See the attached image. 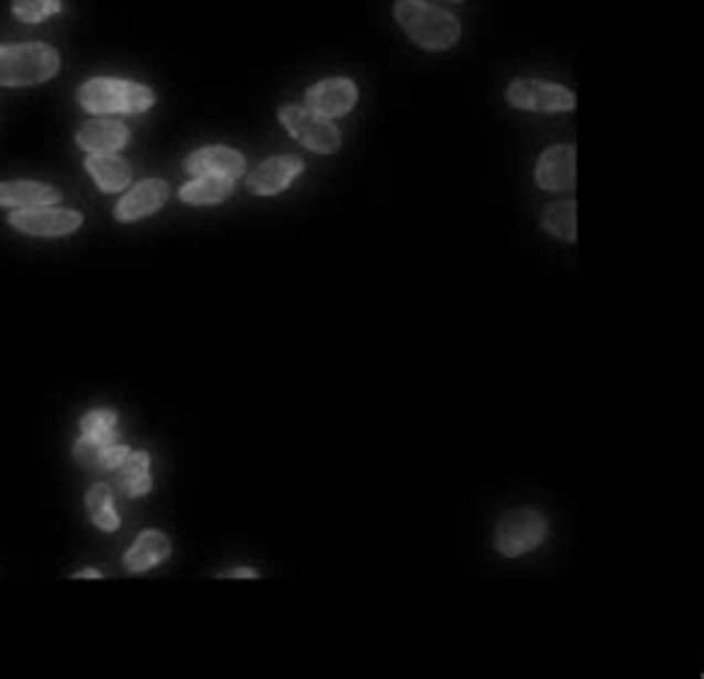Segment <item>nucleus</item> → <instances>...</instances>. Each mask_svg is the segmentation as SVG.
I'll return each instance as SVG.
<instances>
[{"label": "nucleus", "mask_w": 704, "mask_h": 679, "mask_svg": "<svg viewBox=\"0 0 704 679\" xmlns=\"http://www.w3.org/2000/svg\"><path fill=\"white\" fill-rule=\"evenodd\" d=\"M392 15L404 30V36L425 51H446L461 39V24L455 15L425 0H396Z\"/></svg>", "instance_id": "1"}, {"label": "nucleus", "mask_w": 704, "mask_h": 679, "mask_svg": "<svg viewBox=\"0 0 704 679\" xmlns=\"http://www.w3.org/2000/svg\"><path fill=\"white\" fill-rule=\"evenodd\" d=\"M77 104L86 114H144L155 104V93L149 86L119 81V77H93L77 89Z\"/></svg>", "instance_id": "2"}, {"label": "nucleus", "mask_w": 704, "mask_h": 679, "mask_svg": "<svg viewBox=\"0 0 704 679\" xmlns=\"http://www.w3.org/2000/svg\"><path fill=\"white\" fill-rule=\"evenodd\" d=\"M60 72V54L45 42L0 45V86H36Z\"/></svg>", "instance_id": "3"}, {"label": "nucleus", "mask_w": 704, "mask_h": 679, "mask_svg": "<svg viewBox=\"0 0 704 679\" xmlns=\"http://www.w3.org/2000/svg\"><path fill=\"white\" fill-rule=\"evenodd\" d=\"M547 538V519L538 513V510L521 508V510H508L500 526H496L494 543L500 549V555L505 558H517L533 552L542 540Z\"/></svg>", "instance_id": "4"}, {"label": "nucleus", "mask_w": 704, "mask_h": 679, "mask_svg": "<svg viewBox=\"0 0 704 679\" xmlns=\"http://www.w3.org/2000/svg\"><path fill=\"white\" fill-rule=\"evenodd\" d=\"M280 123L286 125V131L295 137L301 146H306L309 151H318V155H334L339 146H343V134L330 119L306 110V107H280Z\"/></svg>", "instance_id": "5"}, {"label": "nucleus", "mask_w": 704, "mask_h": 679, "mask_svg": "<svg viewBox=\"0 0 704 679\" xmlns=\"http://www.w3.org/2000/svg\"><path fill=\"white\" fill-rule=\"evenodd\" d=\"M505 98L517 110H529V114H565L577 107L571 89L559 84H547V81H535V77H521L512 81L505 89Z\"/></svg>", "instance_id": "6"}, {"label": "nucleus", "mask_w": 704, "mask_h": 679, "mask_svg": "<svg viewBox=\"0 0 704 679\" xmlns=\"http://www.w3.org/2000/svg\"><path fill=\"white\" fill-rule=\"evenodd\" d=\"M84 223V218L77 211H66V208H21L10 218V226L33 237H63L77 232Z\"/></svg>", "instance_id": "7"}, {"label": "nucleus", "mask_w": 704, "mask_h": 679, "mask_svg": "<svg viewBox=\"0 0 704 679\" xmlns=\"http://www.w3.org/2000/svg\"><path fill=\"white\" fill-rule=\"evenodd\" d=\"M357 95L360 93L351 77H327L306 89V110H313L324 119H336V116L351 114Z\"/></svg>", "instance_id": "8"}, {"label": "nucleus", "mask_w": 704, "mask_h": 679, "mask_svg": "<svg viewBox=\"0 0 704 679\" xmlns=\"http://www.w3.org/2000/svg\"><path fill=\"white\" fill-rule=\"evenodd\" d=\"M535 181H538V188L550 190V193L574 190V184H577V149L561 142V146L544 151L538 158V167H535Z\"/></svg>", "instance_id": "9"}, {"label": "nucleus", "mask_w": 704, "mask_h": 679, "mask_svg": "<svg viewBox=\"0 0 704 679\" xmlns=\"http://www.w3.org/2000/svg\"><path fill=\"white\" fill-rule=\"evenodd\" d=\"M304 172V161L295 155H276L248 176V188L256 197H276Z\"/></svg>", "instance_id": "10"}, {"label": "nucleus", "mask_w": 704, "mask_h": 679, "mask_svg": "<svg viewBox=\"0 0 704 679\" xmlns=\"http://www.w3.org/2000/svg\"><path fill=\"white\" fill-rule=\"evenodd\" d=\"M167 181L164 179H146L140 181L137 188H132V193H125L116 205V220L119 223H134V220H144L149 214H155L158 208L167 202Z\"/></svg>", "instance_id": "11"}, {"label": "nucleus", "mask_w": 704, "mask_h": 679, "mask_svg": "<svg viewBox=\"0 0 704 679\" xmlns=\"http://www.w3.org/2000/svg\"><path fill=\"white\" fill-rule=\"evenodd\" d=\"M185 170L191 176H223V179H239L244 172V155L227 146H209V149L193 151L185 161Z\"/></svg>", "instance_id": "12"}, {"label": "nucleus", "mask_w": 704, "mask_h": 679, "mask_svg": "<svg viewBox=\"0 0 704 679\" xmlns=\"http://www.w3.org/2000/svg\"><path fill=\"white\" fill-rule=\"evenodd\" d=\"M132 448L116 443H98L93 436H84L75 443V460L86 473H116Z\"/></svg>", "instance_id": "13"}, {"label": "nucleus", "mask_w": 704, "mask_h": 679, "mask_svg": "<svg viewBox=\"0 0 704 679\" xmlns=\"http://www.w3.org/2000/svg\"><path fill=\"white\" fill-rule=\"evenodd\" d=\"M86 172L105 193H119L132 184V163L123 161L116 151H93L86 155Z\"/></svg>", "instance_id": "14"}, {"label": "nucleus", "mask_w": 704, "mask_h": 679, "mask_svg": "<svg viewBox=\"0 0 704 679\" xmlns=\"http://www.w3.org/2000/svg\"><path fill=\"white\" fill-rule=\"evenodd\" d=\"M132 131L116 119H90L77 128V146L93 155V151H119L128 142Z\"/></svg>", "instance_id": "15"}, {"label": "nucleus", "mask_w": 704, "mask_h": 679, "mask_svg": "<svg viewBox=\"0 0 704 679\" xmlns=\"http://www.w3.org/2000/svg\"><path fill=\"white\" fill-rule=\"evenodd\" d=\"M170 538L164 534V531H144V534H137V540L132 543V549L125 552V570L137 576V573H146V570H153L158 566L161 561L170 558Z\"/></svg>", "instance_id": "16"}, {"label": "nucleus", "mask_w": 704, "mask_h": 679, "mask_svg": "<svg viewBox=\"0 0 704 679\" xmlns=\"http://www.w3.org/2000/svg\"><path fill=\"white\" fill-rule=\"evenodd\" d=\"M60 202V190L39 181H0V205L3 208H42Z\"/></svg>", "instance_id": "17"}, {"label": "nucleus", "mask_w": 704, "mask_h": 679, "mask_svg": "<svg viewBox=\"0 0 704 679\" xmlns=\"http://www.w3.org/2000/svg\"><path fill=\"white\" fill-rule=\"evenodd\" d=\"M119 478V490L128 499H144L146 492L153 490V473H149V454L146 452H128L123 466L116 469Z\"/></svg>", "instance_id": "18"}, {"label": "nucleus", "mask_w": 704, "mask_h": 679, "mask_svg": "<svg viewBox=\"0 0 704 679\" xmlns=\"http://www.w3.org/2000/svg\"><path fill=\"white\" fill-rule=\"evenodd\" d=\"M235 190V179H223V176H197L191 184H185L179 190L181 202L188 205H214L223 199L232 197Z\"/></svg>", "instance_id": "19"}, {"label": "nucleus", "mask_w": 704, "mask_h": 679, "mask_svg": "<svg viewBox=\"0 0 704 679\" xmlns=\"http://www.w3.org/2000/svg\"><path fill=\"white\" fill-rule=\"evenodd\" d=\"M86 510H90V519L96 522V529H119V513H116L114 508V492H111L107 484H93V487L86 490Z\"/></svg>", "instance_id": "20"}, {"label": "nucleus", "mask_w": 704, "mask_h": 679, "mask_svg": "<svg viewBox=\"0 0 704 679\" xmlns=\"http://www.w3.org/2000/svg\"><path fill=\"white\" fill-rule=\"evenodd\" d=\"M542 229L547 235L565 241V244H574L577 241V205L574 202H553L544 211Z\"/></svg>", "instance_id": "21"}, {"label": "nucleus", "mask_w": 704, "mask_h": 679, "mask_svg": "<svg viewBox=\"0 0 704 679\" xmlns=\"http://www.w3.org/2000/svg\"><path fill=\"white\" fill-rule=\"evenodd\" d=\"M116 422L119 415L114 410H93L81 418V434L93 436L98 443H116Z\"/></svg>", "instance_id": "22"}, {"label": "nucleus", "mask_w": 704, "mask_h": 679, "mask_svg": "<svg viewBox=\"0 0 704 679\" xmlns=\"http://www.w3.org/2000/svg\"><path fill=\"white\" fill-rule=\"evenodd\" d=\"M63 10V0H12V15L24 24H39Z\"/></svg>", "instance_id": "23"}, {"label": "nucleus", "mask_w": 704, "mask_h": 679, "mask_svg": "<svg viewBox=\"0 0 704 679\" xmlns=\"http://www.w3.org/2000/svg\"><path fill=\"white\" fill-rule=\"evenodd\" d=\"M223 579H256L259 573L256 570H250V566H239V570H229V573H220Z\"/></svg>", "instance_id": "24"}, {"label": "nucleus", "mask_w": 704, "mask_h": 679, "mask_svg": "<svg viewBox=\"0 0 704 679\" xmlns=\"http://www.w3.org/2000/svg\"><path fill=\"white\" fill-rule=\"evenodd\" d=\"M77 579H98L102 576V573H98V570H81V573H75Z\"/></svg>", "instance_id": "25"}, {"label": "nucleus", "mask_w": 704, "mask_h": 679, "mask_svg": "<svg viewBox=\"0 0 704 679\" xmlns=\"http://www.w3.org/2000/svg\"><path fill=\"white\" fill-rule=\"evenodd\" d=\"M452 3H461V0H452Z\"/></svg>", "instance_id": "26"}]
</instances>
